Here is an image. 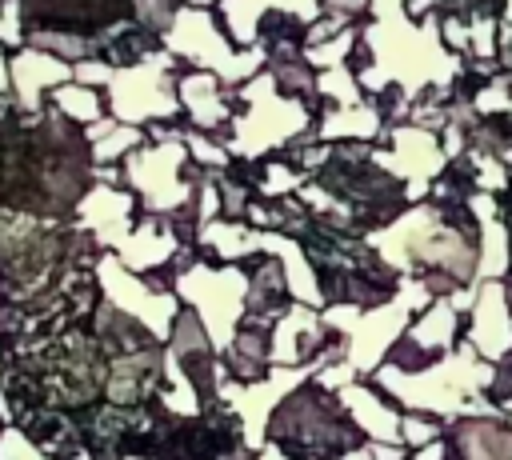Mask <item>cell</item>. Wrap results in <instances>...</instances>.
<instances>
[{"label": "cell", "instance_id": "obj_1", "mask_svg": "<svg viewBox=\"0 0 512 460\" xmlns=\"http://www.w3.org/2000/svg\"><path fill=\"white\" fill-rule=\"evenodd\" d=\"M316 124V108L308 100L284 96L272 80V72L264 68L260 76H252L248 84L236 88V116H232V140L228 152L232 160H248L260 164L268 152H288L296 140H304Z\"/></svg>", "mask_w": 512, "mask_h": 460}, {"label": "cell", "instance_id": "obj_2", "mask_svg": "<svg viewBox=\"0 0 512 460\" xmlns=\"http://www.w3.org/2000/svg\"><path fill=\"white\" fill-rule=\"evenodd\" d=\"M164 48L196 72H212L220 76L228 88L248 84L252 76H260L268 68V48L252 44V48H236L232 36L224 32L216 8H180L172 28L164 32Z\"/></svg>", "mask_w": 512, "mask_h": 460}, {"label": "cell", "instance_id": "obj_3", "mask_svg": "<svg viewBox=\"0 0 512 460\" xmlns=\"http://www.w3.org/2000/svg\"><path fill=\"white\" fill-rule=\"evenodd\" d=\"M176 300L204 324L212 348L224 356L236 328L244 324V300H248V268L240 264H212L196 260L172 280Z\"/></svg>", "mask_w": 512, "mask_h": 460}, {"label": "cell", "instance_id": "obj_4", "mask_svg": "<svg viewBox=\"0 0 512 460\" xmlns=\"http://www.w3.org/2000/svg\"><path fill=\"white\" fill-rule=\"evenodd\" d=\"M180 72H188L168 48L156 52L144 64L132 68H116L112 84L104 88V104L108 116L132 128H148V124H176L180 112V96H176V80Z\"/></svg>", "mask_w": 512, "mask_h": 460}, {"label": "cell", "instance_id": "obj_5", "mask_svg": "<svg viewBox=\"0 0 512 460\" xmlns=\"http://www.w3.org/2000/svg\"><path fill=\"white\" fill-rule=\"evenodd\" d=\"M92 276H96L100 296L112 308H120L124 316H132L156 344H168V336H172V328H176V320L184 312V304L176 300V292H164L148 276H136L116 252H100Z\"/></svg>", "mask_w": 512, "mask_h": 460}, {"label": "cell", "instance_id": "obj_6", "mask_svg": "<svg viewBox=\"0 0 512 460\" xmlns=\"http://www.w3.org/2000/svg\"><path fill=\"white\" fill-rule=\"evenodd\" d=\"M140 220V200L124 184H92L76 204V224L96 240L100 252H120Z\"/></svg>", "mask_w": 512, "mask_h": 460}, {"label": "cell", "instance_id": "obj_7", "mask_svg": "<svg viewBox=\"0 0 512 460\" xmlns=\"http://www.w3.org/2000/svg\"><path fill=\"white\" fill-rule=\"evenodd\" d=\"M464 340L488 364H496L512 352V304H508L504 280H480L476 284L472 308L464 316Z\"/></svg>", "mask_w": 512, "mask_h": 460}, {"label": "cell", "instance_id": "obj_8", "mask_svg": "<svg viewBox=\"0 0 512 460\" xmlns=\"http://www.w3.org/2000/svg\"><path fill=\"white\" fill-rule=\"evenodd\" d=\"M176 96H180V112L188 116V128L224 140V132L232 128V116H236V88H228L212 72L188 68L176 80Z\"/></svg>", "mask_w": 512, "mask_h": 460}, {"label": "cell", "instance_id": "obj_9", "mask_svg": "<svg viewBox=\"0 0 512 460\" xmlns=\"http://www.w3.org/2000/svg\"><path fill=\"white\" fill-rule=\"evenodd\" d=\"M68 80H72V64L60 56H48L28 44L8 56V92L20 112H44L48 96Z\"/></svg>", "mask_w": 512, "mask_h": 460}, {"label": "cell", "instance_id": "obj_10", "mask_svg": "<svg viewBox=\"0 0 512 460\" xmlns=\"http://www.w3.org/2000/svg\"><path fill=\"white\" fill-rule=\"evenodd\" d=\"M336 396H340L348 420L356 424V432L364 436V444H400V420H404V412L372 380H352Z\"/></svg>", "mask_w": 512, "mask_h": 460}, {"label": "cell", "instance_id": "obj_11", "mask_svg": "<svg viewBox=\"0 0 512 460\" xmlns=\"http://www.w3.org/2000/svg\"><path fill=\"white\" fill-rule=\"evenodd\" d=\"M444 440L448 460H512V428L504 416H460Z\"/></svg>", "mask_w": 512, "mask_h": 460}, {"label": "cell", "instance_id": "obj_12", "mask_svg": "<svg viewBox=\"0 0 512 460\" xmlns=\"http://www.w3.org/2000/svg\"><path fill=\"white\" fill-rule=\"evenodd\" d=\"M176 252H180V240H176V232L168 228V220H164V216H152V212H140L132 236L124 240V248H120L116 256H120L136 276H156V272H164V268L172 264Z\"/></svg>", "mask_w": 512, "mask_h": 460}, {"label": "cell", "instance_id": "obj_13", "mask_svg": "<svg viewBox=\"0 0 512 460\" xmlns=\"http://www.w3.org/2000/svg\"><path fill=\"white\" fill-rule=\"evenodd\" d=\"M404 340H412L420 352L440 360V356H448L464 340V316L452 308V300H432L420 316H412Z\"/></svg>", "mask_w": 512, "mask_h": 460}, {"label": "cell", "instance_id": "obj_14", "mask_svg": "<svg viewBox=\"0 0 512 460\" xmlns=\"http://www.w3.org/2000/svg\"><path fill=\"white\" fill-rule=\"evenodd\" d=\"M48 104H52L56 116H64V120L76 124V128H88V124H96V120L108 116L104 92H100V88H88V84H76V80L60 84V88L48 96Z\"/></svg>", "mask_w": 512, "mask_h": 460}, {"label": "cell", "instance_id": "obj_15", "mask_svg": "<svg viewBox=\"0 0 512 460\" xmlns=\"http://www.w3.org/2000/svg\"><path fill=\"white\" fill-rule=\"evenodd\" d=\"M316 96L324 104H364V88L352 72V64H340V68H324L316 72Z\"/></svg>", "mask_w": 512, "mask_h": 460}, {"label": "cell", "instance_id": "obj_16", "mask_svg": "<svg viewBox=\"0 0 512 460\" xmlns=\"http://www.w3.org/2000/svg\"><path fill=\"white\" fill-rule=\"evenodd\" d=\"M444 432H448V424L436 420V416H424V412H404V420H400V444H404L408 452L444 440Z\"/></svg>", "mask_w": 512, "mask_h": 460}, {"label": "cell", "instance_id": "obj_17", "mask_svg": "<svg viewBox=\"0 0 512 460\" xmlns=\"http://www.w3.org/2000/svg\"><path fill=\"white\" fill-rule=\"evenodd\" d=\"M112 76H116V68H112L104 56H92V60L72 64V80H76V84H88V88H100V92L112 84Z\"/></svg>", "mask_w": 512, "mask_h": 460}, {"label": "cell", "instance_id": "obj_18", "mask_svg": "<svg viewBox=\"0 0 512 460\" xmlns=\"http://www.w3.org/2000/svg\"><path fill=\"white\" fill-rule=\"evenodd\" d=\"M408 460H448V440H436L428 448H416V452H408Z\"/></svg>", "mask_w": 512, "mask_h": 460}, {"label": "cell", "instance_id": "obj_19", "mask_svg": "<svg viewBox=\"0 0 512 460\" xmlns=\"http://www.w3.org/2000/svg\"><path fill=\"white\" fill-rule=\"evenodd\" d=\"M256 460H292V456H288V452H284L280 444H272V440H268V444H264V448L256 452Z\"/></svg>", "mask_w": 512, "mask_h": 460}, {"label": "cell", "instance_id": "obj_20", "mask_svg": "<svg viewBox=\"0 0 512 460\" xmlns=\"http://www.w3.org/2000/svg\"><path fill=\"white\" fill-rule=\"evenodd\" d=\"M0 96H8V56L0 48Z\"/></svg>", "mask_w": 512, "mask_h": 460}, {"label": "cell", "instance_id": "obj_21", "mask_svg": "<svg viewBox=\"0 0 512 460\" xmlns=\"http://www.w3.org/2000/svg\"><path fill=\"white\" fill-rule=\"evenodd\" d=\"M184 4H188V8H216L220 0H184Z\"/></svg>", "mask_w": 512, "mask_h": 460}, {"label": "cell", "instance_id": "obj_22", "mask_svg": "<svg viewBox=\"0 0 512 460\" xmlns=\"http://www.w3.org/2000/svg\"><path fill=\"white\" fill-rule=\"evenodd\" d=\"M504 24H512V0H504Z\"/></svg>", "mask_w": 512, "mask_h": 460}]
</instances>
